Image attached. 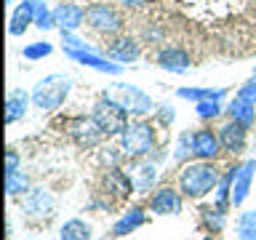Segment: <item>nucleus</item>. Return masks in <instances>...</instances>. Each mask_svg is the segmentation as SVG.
Returning a JSON list of instances; mask_svg holds the SVG:
<instances>
[{
  "label": "nucleus",
  "mask_w": 256,
  "mask_h": 240,
  "mask_svg": "<svg viewBox=\"0 0 256 240\" xmlns=\"http://www.w3.org/2000/svg\"><path fill=\"white\" fill-rule=\"evenodd\" d=\"M222 174L219 168L214 166V160H195L179 171V192L190 200H198V198H206L208 192L216 190Z\"/></svg>",
  "instance_id": "obj_1"
},
{
  "label": "nucleus",
  "mask_w": 256,
  "mask_h": 240,
  "mask_svg": "<svg viewBox=\"0 0 256 240\" xmlns=\"http://www.w3.org/2000/svg\"><path fill=\"white\" fill-rule=\"evenodd\" d=\"M70 91H72V78L56 72V75H48V78L40 80V83L32 88L30 96H32V104H35L38 110L51 112L56 107H62L64 99L70 96Z\"/></svg>",
  "instance_id": "obj_2"
},
{
  "label": "nucleus",
  "mask_w": 256,
  "mask_h": 240,
  "mask_svg": "<svg viewBox=\"0 0 256 240\" xmlns=\"http://www.w3.org/2000/svg\"><path fill=\"white\" fill-rule=\"evenodd\" d=\"M120 139V150L126 158H147L155 152V128L147 120H134L126 126V131L118 136Z\"/></svg>",
  "instance_id": "obj_3"
},
{
  "label": "nucleus",
  "mask_w": 256,
  "mask_h": 240,
  "mask_svg": "<svg viewBox=\"0 0 256 240\" xmlns=\"http://www.w3.org/2000/svg\"><path fill=\"white\" fill-rule=\"evenodd\" d=\"M128 115H131V112H128L118 99H112V96H107V94L94 104V120L99 123L104 136H120L123 134L126 126L131 123Z\"/></svg>",
  "instance_id": "obj_4"
},
{
  "label": "nucleus",
  "mask_w": 256,
  "mask_h": 240,
  "mask_svg": "<svg viewBox=\"0 0 256 240\" xmlns=\"http://www.w3.org/2000/svg\"><path fill=\"white\" fill-rule=\"evenodd\" d=\"M86 22L99 32V35H118L123 30V16L118 14V8L107 3H91L86 8Z\"/></svg>",
  "instance_id": "obj_5"
},
{
  "label": "nucleus",
  "mask_w": 256,
  "mask_h": 240,
  "mask_svg": "<svg viewBox=\"0 0 256 240\" xmlns=\"http://www.w3.org/2000/svg\"><path fill=\"white\" fill-rule=\"evenodd\" d=\"M118 102L123 104V107L131 112V115L136 118H144V115H150L152 110H155V104H152V99L147 94L142 91V88H136V86H128V83H118Z\"/></svg>",
  "instance_id": "obj_6"
},
{
  "label": "nucleus",
  "mask_w": 256,
  "mask_h": 240,
  "mask_svg": "<svg viewBox=\"0 0 256 240\" xmlns=\"http://www.w3.org/2000/svg\"><path fill=\"white\" fill-rule=\"evenodd\" d=\"M254 174H256V158H248L240 166H235V176H232V208H240L246 203L248 192H251Z\"/></svg>",
  "instance_id": "obj_7"
},
{
  "label": "nucleus",
  "mask_w": 256,
  "mask_h": 240,
  "mask_svg": "<svg viewBox=\"0 0 256 240\" xmlns=\"http://www.w3.org/2000/svg\"><path fill=\"white\" fill-rule=\"evenodd\" d=\"M182 208H184L182 192L174 187H158L150 195V211L158 216H176L182 214Z\"/></svg>",
  "instance_id": "obj_8"
},
{
  "label": "nucleus",
  "mask_w": 256,
  "mask_h": 240,
  "mask_svg": "<svg viewBox=\"0 0 256 240\" xmlns=\"http://www.w3.org/2000/svg\"><path fill=\"white\" fill-rule=\"evenodd\" d=\"M128 176L136 192H150L158 182V163L152 158H134L128 166Z\"/></svg>",
  "instance_id": "obj_9"
},
{
  "label": "nucleus",
  "mask_w": 256,
  "mask_h": 240,
  "mask_svg": "<svg viewBox=\"0 0 256 240\" xmlns=\"http://www.w3.org/2000/svg\"><path fill=\"white\" fill-rule=\"evenodd\" d=\"M219 142H222V150L230 152V155H240V152H246L248 147V128L240 126L238 120H227L224 126H219Z\"/></svg>",
  "instance_id": "obj_10"
},
{
  "label": "nucleus",
  "mask_w": 256,
  "mask_h": 240,
  "mask_svg": "<svg viewBox=\"0 0 256 240\" xmlns=\"http://www.w3.org/2000/svg\"><path fill=\"white\" fill-rule=\"evenodd\" d=\"M70 136L80 144V147L88 150V147H96V144L104 139V131L99 128V123L94 120V115L91 118L80 115L75 120H70Z\"/></svg>",
  "instance_id": "obj_11"
},
{
  "label": "nucleus",
  "mask_w": 256,
  "mask_h": 240,
  "mask_svg": "<svg viewBox=\"0 0 256 240\" xmlns=\"http://www.w3.org/2000/svg\"><path fill=\"white\" fill-rule=\"evenodd\" d=\"M22 211L27 216H38V219L51 216L54 214V195L43 187L30 190L27 195H22Z\"/></svg>",
  "instance_id": "obj_12"
},
{
  "label": "nucleus",
  "mask_w": 256,
  "mask_h": 240,
  "mask_svg": "<svg viewBox=\"0 0 256 240\" xmlns=\"http://www.w3.org/2000/svg\"><path fill=\"white\" fill-rule=\"evenodd\" d=\"M192 150H195L198 160H216L222 152L219 134L211 131V128H198V131H192Z\"/></svg>",
  "instance_id": "obj_13"
},
{
  "label": "nucleus",
  "mask_w": 256,
  "mask_h": 240,
  "mask_svg": "<svg viewBox=\"0 0 256 240\" xmlns=\"http://www.w3.org/2000/svg\"><path fill=\"white\" fill-rule=\"evenodd\" d=\"M158 64H160V67H163L166 72L184 75V72L190 70L192 59H190V54L184 51V48H179V46H168V48H163V51L158 54Z\"/></svg>",
  "instance_id": "obj_14"
},
{
  "label": "nucleus",
  "mask_w": 256,
  "mask_h": 240,
  "mask_svg": "<svg viewBox=\"0 0 256 240\" xmlns=\"http://www.w3.org/2000/svg\"><path fill=\"white\" fill-rule=\"evenodd\" d=\"M104 190H107V195H115L120 200L131 198L136 192L131 176L126 171H120V168H107V174H104Z\"/></svg>",
  "instance_id": "obj_15"
},
{
  "label": "nucleus",
  "mask_w": 256,
  "mask_h": 240,
  "mask_svg": "<svg viewBox=\"0 0 256 240\" xmlns=\"http://www.w3.org/2000/svg\"><path fill=\"white\" fill-rule=\"evenodd\" d=\"M64 54H67L72 62H80V64H86V67L107 72V75H120V72H123V64H112L110 59H104V56L96 54V51H64Z\"/></svg>",
  "instance_id": "obj_16"
},
{
  "label": "nucleus",
  "mask_w": 256,
  "mask_h": 240,
  "mask_svg": "<svg viewBox=\"0 0 256 240\" xmlns=\"http://www.w3.org/2000/svg\"><path fill=\"white\" fill-rule=\"evenodd\" d=\"M54 19H56V27L59 30L75 32L80 24L86 22V8H80L75 3H59L54 8Z\"/></svg>",
  "instance_id": "obj_17"
},
{
  "label": "nucleus",
  "mask_w": 256,
  "mask_h": 240,
  "mask_svg": "<svg viewBox=\"0 0 256 240\" xmlns=\"http://www.w3.org/2000/svg\"><path fill=\"white\" fill-rule=\"evenodd\" d=\"M107 59L118 62V64H128L139 59V43L134 38H115L107 46Z\"/></svg>",
  "instance_id": "obj_18"
},
{
  "label": "nucleus",
  "mask_w": 256,
  "mask_h": 240,
  "mask_svg": "<svg viewBox=\"0 0 256 240\" xmlns=\"http://www.w3.org/2000/svg\"><path fill=\"white\" fill-rule=\"evenodd\" d=\"M144 222H147V214H144V208H139V206L128 208V211L115 222V227H112V238H126V235H131V232L139 230Z\"/></svg>",
  "instance_id": "obj_19"
},
{
  "label": "nucleus",
  "mask_w": 256,
  "mask_h": 240,
  "mask_svg": "<svg viewBox=\"0 0 256 240\" xmlns=\"http://www.w3.org/2000/svg\"><path fill=\"white\" fill-rule=\"evenodd\" d=\"M227 115H230L232 120H238L240 126L254 128V126H256V104L248 102V99H243V96H235V99L227 104Z\"/></svg>",
  "instance_id": "obj_20"
},
{
  "label": "nucleus",
  "mask_w": 256,
  "mask_h": 240,
  "mask_svg": "<svg viewBox=\"0 0 256 240\" xmlns=\"http://www.w3.org/2000/svg\"><path fill=\"white\" fill-rule=\"evenodd\" d=\"M30 102H32V96H27V91H22V88H16V91L8 94V99H6V123L22 120Z\"/></svg>",
  "instance_id": "obj_21"
},
{
  "label": "nucleus",
  "mask_w": 256,
  "mask_h": 240,
  "mask_svg": "<svg viewBox=\"0 0 256 240\" xmlns=\"http://www.w3.org/2000/svg\"><path fill=\"white\" fill-rule=\"evenodd\" d=\"M200 222H203V230L208 235H219V232L227 227V211H222V208H216V206H208L200 211Z\"/></svg>",
  "instance_id": "obj_22"
},
{
  "label": "nucleus",
  "mask_w": 256,
  "mask_h": 240,
  "mask_svg": "<svg viewBox=\"0 0 256 240\" xmlns=\"http://www.w3.org/2000/svg\"><path fill=\"white\" fill-rule=\"evenodd\" d=\"M30 24H35V14H32V8L22 0V6L14 11V16H11V24H8V32H11L14 38H19V35H24L27 32V27Z\"/></svg>",
  "instance_id": "obj_23"
},
{
  "label": "nucleus",
  "mask_w": 256,
  "mask_h": 240,
  "mask_svg": "<svg viewBox=\"0 0 256 240\" xmlns=\"http://www.w3.org/2000/svg\"><path fill=\"white\" fill-rule=\"evenodd\" d=\"M176 96L179 99H190V102H206V99L222 102L227 96V88H179Z\"/></svg>",
  "instance_id": "obj_24"
},
{
  "label": "nucleus",
  "mask_w": 256,
  "mask_h": 240,
  "mask_svg": "<svg viewBox=\"0 0 256 240\" xmlns=\"http://www.w3.org/2000/svg\"><path fill=\"white\" fill-rule=\"evenodd\" d=\"M30 8H32V14H35V27L38 30H54L56 27V19H54V11L46 6V0H24Z\"/></svg>",
  "instance_id": "obj_25"
},
{
  "label": "nucleus",
  "mask_w": 256,
  "mask_h": 240,
  "mask_svg": "<svg viewBox=\"0 0 256 240\" xmlns=\"http://www.w3.org/2000/svg\"><path fill=\"white\" fill-rule=\"evenodd\" d=\"M59 238L62 240H91V224H86L83 219H70L62 224Z\"/></svg>",
  "instance_id": "obj_26"
},
{
  "label": "nucleus",
  "mask_w": 256,
  "mask_h": 240,
  "mask_svg": "<svg viewBox=\"0 0 256 240\" xmlns=\"http://www.w3.org/2000/svg\"><path fill=\"white\" fill-rule=\"evenodd\" d=\"M32 187H30V176L16 171V174H6V195L8 198H19V195H27Z\"/></svg>",
  "instance_id": "obj_27"
},
{
  "label": "nucleus",
  "mask_w": 256,
  "mask_h": 240,
  "mask_svg": "<svg viewBox=\"0 0 256 240\" xmlns=\"http://www.w3.org/2000/svg\"><path fill=\"white\" fill-rule=\"evenodd\" d=\"M238 240H256V211H243L235 219Z\"/></svg>",
  "instance_id": "obj_28"
},
{
  "label": "nucleus",
  "mask_w": 256,
  "mask_h": 240,
  "mask_svg": "<svg viewBox=\"0 0 256 240\" xmlns=\"http://www.w3.org/2000/svg\"><path fill=\"white\" fill-rule=\"evenodd\" d=\"M192 155H195V150H192V131H184L179 139H176V152H174V160L182 166H187Z\"/></svg>",
  "instance_id": "obj_29"
},
{
  "label": "nucleus",
  "mask_w": 256,
  "mask_h": 240,
  "mask_svg": "<svg viewBox=\"0 0 256 240\" xmlns=\"http://www.w3.org/2000/svg\"><path fill=\"white\" fill-rule=\"evenodd\" d=\"M222 110H227L222 102H216V99H206V102H198L195 104V115L200 120H214V118H219L222 115Z\"/></svg>",
  "instance_id": "obj_30"
},
{
  "label": "nucleus",
  "mask_w": 256,
  "mask_h": 240,
  "mask_svg": "<svg viewBox=\"0 0 256 240\" xmlns=\"http://www.w3.org/2000/svg\"><path fill=\"white\" fill-rule=\"evenodd\" d=\"M51 51H54L51 43H46V40H38V43L24 46V48H22V56H24V59H30V62H35V59H43V56H51Z\"/></svg>",
  "instance_id": "obj_31"
},
{
  "label": "nucleus",
  "mask_w": 256,
  "mask_h": 240,
  "mask_svg": "<svg viewBox=\"0 0 256 240\" xmlns=\"http://www.w3.org/2000/svg\"><path fill=\"white\" fill-rule=\"evenodd\" d=\"M238 96H243V99H248V102H254V104H256V75H254V78H248L246 83L240 86Z\"/></svg>",
  "instance_id": "obj_32"
},
{
  "label": "nucleus",
  "mask_w": 256,
  "mask_h": 240,
  "mask_svg": "<svg viewBox=\"0 0 256 240\" xmlns=\"http://www.w3.org/2000/svg\"><path fill=\"white\" fill-rule=\"evenodd\" d=\"M19 152L16 150H8V155H6V174H16V171H22L19 168Z\"/></svg>",
  "instance_id": "obj_33"
},
{
  "label": "nucleus",
  "mask_w": 256,
  "mask_h": 240,
  "mask_svg": "<svg viewBox=\"0 0 256 240\" xmlns=\"http://www.w3.org/2000/svg\"><path fill=\"white\" fill-rule=\"evenodd\" d=\"M120 155H123V150H112V147H107V150H104L102 152V160H104V163H110V168H115V163H118V160H120Z\"/></svg>",
  "instance_id": "obj_34"
},
{
  "label": "nucleus",
  "mask_w": 256,
  "mask_h": 240,
  "mask_svg": "<svg viewBox=\"0 0 256 240\" xmlns=\"http://www.w3.org/2000/svg\"><path fill=\"white\" fill-rule=\"evenodd\" d=\"M174 115H176V112H174V107H168V104H163V107L158 110V118H160V123H171V120H174Z\"/></svg>",
  "instance_id": "obj_35"
},
{
  "label": "nucleus",
  "mask_w": 256,
  "mask_h": 240,
  "mask_svg": "<svg viewBox=\"0 0 256 240\" xmlns=\"http://www.w3.org/2000/svg\"><path fill=\"white\" fill-rule=\"evenodd\" d=\"M147 3H150V0H120V6H126V8H142Z\"/></svg>",
  "instance_id": "obj_36"
},
{
  "label": "nucleus",
  "mask_w": 256,
  "mask_h": 240,
  "mask_svg": "<svg viewBox=\"0 0 256 240\" xmlns=\"http://www.w3.org/2000/svg\"><path fill=\"white\" fill-rule=\"evenodd\" d=\"M203 240H219V238H216V235H208V238H203Z\"/></svg>",
  "instance_id": "obj_37"
},
{
  "label": "nucleus",
  "mask_w": 256,
  "mask_h": 240,
  "mask_svg": "<svg viewBox=\"0 0 256 240\" xmlns=\"http://www.w3.org/2000/svg\"><path fill=\"white\" fill-rule=\"evenodd\" d=\"M99 240H112V238H99Z\"/></svg>",
  "instance_id": "obj_38"
},
{
  "label": "nucleus",
  "mask_w": 256,
  "mask_h": 240,
  "mask_svg": "<svg viewBox=\"0 0 256 240\" xmlns=\"http://www.w3.org/2000/svg\"><path fill=\"white\" fill-rule=\"evenodd\" d=\"M254 150H256V147H254Z\"/></svg>",
  "instance_id": "obj_39"
}]
</instances>
